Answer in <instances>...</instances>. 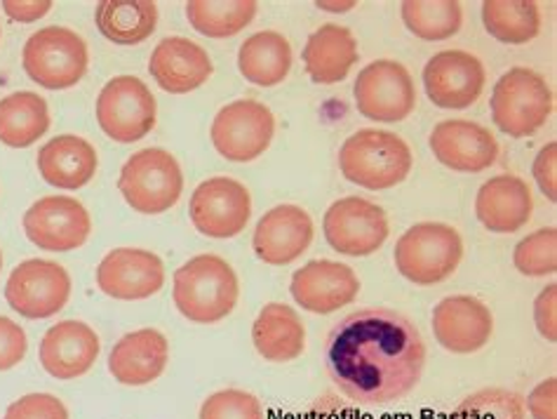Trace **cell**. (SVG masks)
I'll use <instances>...</instances> for the list:
<instances>
[{"mask_svg": "<svg viewBox=\"0 0 557 419\" xmlns=\"http://www.w3.org/2000/svg\"><path fill=\"white\" fill-rule=\"evenodd\" d=\"M426 344L407 316L362 309L336 323L325 342V368L339 392L360 406H388L419 384Z\"/></svg>", "mask_w": 557, "mask_h": 419, "instance_id": "obj_1", "label": "cell"}, {"mask_svg": "<svg viewBox=\"0 0 557 419\" xmlns=\"http://www.w3.org/2000/svg\"><path fill=\"white\" fill-rule=\"evenodd\" d=\"M236 271L219 255H198L174 273V305L188 321L210 325L222 321L238 305Z\"/></svg>", "mask_w": 557, "mask_h": 419, "instance_id": "obj_2", "label": "cell"}, {"mask_svg": "<svg viewBox=\"0 0 557 419\" xmlns=\"http://www.w3.org/2000/svg\"><path fill=\"white\" fill-rule=\"evenodd\" d=\"M342 175L362 189L384 192L407 180L412 151L403 137L388 130H358L339 151Z\"/></svg>", "mask_w": 557, "mask_h": 419, "instance_id": "obj_3", "label": "cell"}, {"mask_svg": "<svg viewBox=\"0 0 557 419\" xmlns=\"http://www.w3.org/2000/svg\"><path fill=\"white\" fill-rule=\"evenodd\" d=\"M463 257L459 231L440 222H421L407 229L395 245V269L417 285L449 279Z\"/></svg>", "mask_w": 557, "mask_h": 419, "instance_id": "obj_4", "label": "cell"}, {"mask_svg": "<svg viewBox=\"0 0 557 419\" xmlns=\"http://www.w3.org/2000/svg\"><path fill=\"white\" fill-rule=\"evenodd\" d=\"M90 54L73 28L46 26L26 40L22 64L26 76L46 90H66L81 83Z\"/></svg>", "mask_w": 557, "mask_h": 419, "instance_id": "obj_5", "label": "cell"}, {"mask_svg": "<svg viewBox=\"0 0 557 419\" xmlns=\"http://www.w3.org/2000/svg\"><path fill=\"white\" fill-rule=\"evenodd\" d=\"M125 204L141 214H160L177 204L184 192L182 168L165 149H144L129 156L119 180Z\"/></svg>", "mask_w": 557, "mask_h": 419, "instance_id": "obj_6", "label": "cell"}, {"mask_svg": "<svg viewBox=\"0 0 557 419\" xmlns=\"http://www.w3.org/2000/svg\"><path fill=\"white\" fill-rule=\"evenodd\" d=\"M553 93L536 71L516 66L496 81L492 119L508 137H530L548 121Z\"/></svg>", "mask_w": 557, "mask_h": 419, "instance_id": "obj_7", "label": "cell"}, {"mask_svg": "<svg viewBox=\"0 0 557 419\" xmlns=\"http://www.w3.org/2000/svg\"><path fill=\"white\" fill-rule=\"evenodd\" d=\"M156 97L137 76H119L104 85L97 99V121L121 144L139 141L156 127Z\"/></svg>", "mask_w": 557, "mask_h": 419, "instance_id": "obj_8", "label": "cell"}, {"mask_svg": "<svg viewBox=\"0 0 557 419\" xmlns=\"http://www.w3.org/2000/svg\"><path fill=\"white\" fill-rule=\"evenodd\" d=\"M356 107L364 119L376 123L405 121L417 107V88L409 71L393 60L364 66L354 85Z\"/></svg>", "mask_w": 557, "mask_h": 419, "instance_id": "obj_9", "label": "cell"}, {"mask_svg": "<svg viewBox=\"0 0 557 419\" xmlns=\"http://www.w3.org/2000/svg\"><path fill=\"white\" fill-rule=\"evenodd\" d=\"M71 297L69 271L48 259H26L14 267L8 285L5 299L12 311L24 318H50L60 313Z\"/></svg>", "mask_w": 557, "mask_h": 419, "instance_id": "obj_10", "label": "cell"}, {"mask_svg": "<svg viewBox=\"0 0 557 419\" xmlns=\"http://www.w3.org/2000/svg\"><path fill=\"white\" fill-rule=\"evenodd\" d=\"M275 133V119L269 107L255 99H238L216 113L212 144L226 161L249 163L269 149Z\"/></svg>", "mask_w": 557, "mask_h": 419, "instance_id": "obj_11", "label": "cell"}, {"mask_svg": "<svg viewBox=\"0 0 557 419\" xmlns=\"http://www.w3.org/2000/svg\"><path fill=\"white\" fill-rule=\"evenodd\" d=\"M322 226L330 248L346 257H368L388 238L386 212L372 200L358 196L332 204Z\"/></svg>", "mask_w": 557, "mask_h": 419, "instance_id": "obj_12", "label": "cell"}, {"mask_svg": "<svg viewBox=\"0 0 557 419\" xmlns=\"http://www.w3.org/2000/svg\"><path fill=\"white\" fill-rule=\"evenodd\" d=\"M24 231L40 250L69 252L90 238L92 220L81 200L71 196H46L26 210Z\"/></svg>", "mask_w": 557, "mask_h": 419, "instance_id": "obj_13", "label": "cell"}, {"mask_svg": "<svg viewBox=\"0 0 557 419\" xmlns=\"http://www.w3.org/2000/svg\"><path fill=\"white\" fill-rule=\"evenodd\" d=\"M190 222L202 236L233 238L252 217V198L238 180L212 177L190 196Z\"/></svg>", "mask_w": 557, "mask_h": 419, "instance_id": "obj_14", "label": "cell"}, {"mask_svg": "<svg viewBox=\"0 0 557 419\" xmlns=\"http://www.w3.org/2000/svg\"><path fill=\"white\" fill-rule=\"evenodd\" d=\"M485 66L475 54L463 50L437 52L423 66V88L440 109L473 107L485 90Z\"/></svg>", "mask_w": 557, "mask_h": 419, "instance_id": "obj_15", "label": "cell"}, {"mask_svg": "<svg viewBox=\"0 0 557 419\" xmlns=\"http://www.w3.org/2000/svg\"><path fill=\"white\" fill-rule=\"evenodd\" d=\"M165 283V267L151 250L119 248L109 252L97 269L99 291L113 299H146Z\"/></svg>", "mask_w": 557, "mask_h": 419, "instance_id": "obj_16", "label": "cell"}, {"mask_svg": "<svg viewBox=\"0 0 557 419\" xmlns=\"http://www.w3.org/2000/svg\"><path fill=\"white\" fill-rule=\"evenodd\" d=\"M292 297L311 313H334L360 293L356 271L332 259H313L292 276Z\"/></svg>", "mask_w": 557, "mask_h": 419, "instance_id": "obj_17", "label": "cell"}, {"mask_svg": "<svg viewBox=\"0 0 557 419\" xmlns=\"http://www.w3.org/2000/svg\"><path fill=\"white\" fill-rule=\"evenodd\" d=\"M494 332L492 311L471 295L445 297L433 309V335L451 354H475Z\"/></svg>", "mask_w": 557, "mask_h": 419, "instance_id": "obj_18", "label": "cell"}, {"mask_svg": "<svg viewBox=\"0 0 557 419\" xmlns=\"http://www.w3.org/2000/svg\"><path fill=\"white\" fill-rule=\"evenodd\" d=\"M313 241V222L299 206H277L255 229V255L263 264L285 267L299 259Z\"/></svg>", "mask_w": 557, "mask_h": 419, "instance_id": "obj_19", "label": "cell"}, {"mask_svg": "<svg viewBox=\"0 0 557 419\" xmlns=\"http://www.w3.org/2000/svg\"><path fill=\"white\" fill-rule=\"evenodd\" d=\"M431 151L454 172H482L496 163L498 144L480 123L454 119L433 127Z\"/></svg>", "mask_w": 557, "mask_h": 419, "instance_id": "obj_20", "label": "cell"}, {"mask_svg": "<svg viewBox=\"0 0 557 419\" xmlns=\"http://www.w3.org/2000/svg\"><path fill=\"white\" fill-rule=\"evenodd\" d=\"M97 332L83 321L52 325L40 342V363L54 380H76L95 366L99 356Z\"/></svg>", "mask_w": 557, "mask_h": 419, "instance_id": "obj_21", "label": "cell"}, {"mask_svg": "<svg viewBox=\"0 0 557 419\" xmlns=\"http://www.w3.org/2000/svg\"><path fill=\"white\" fill-rule=\"evenodd\" d=\"M212 69L210 54L198 42L182 36L160 40L149 62L153 81L170 95L198 90L212 76Z\"/></svg>", "mask_w": 557, "mask_h": 419, "instance_id": "obj_22", "label": "cell"}, {"mask_svg": "<svg viewBox=\"0 0 557 419\" xmlns=\"http://www.w3.org/2000/svg\"><path fill=\"white\" fill-rule=\"evenodd\" d=\"M170 344L160 330L129 332L109 354V372L125 386H144L165 372Z\"/></svg>", "mask_w": 557, "mask_h": 419, "instance_id": "obj_23", "label": "cell"}, {"mask_svg": "<svg viewBox=\"0 0 557 419\" xmlns=\"http://www.w3.org/2000/svg\"><path fill=\"white\" fill-rule=\"evenodd\" d=\"M534 200L524 180L516 175H498L480 186L475 214L482 226L494 234H516L532 220Z\"/></svg>", "mask_w": 557, "mask_h": 419, "instance_id": "obj_24", "label": "cell"}, {"mask_svg": "<svg viewBox=\"0 0 557 419\" xmlns=\"http://www.w3.org/2000/svg\"><path fill=\"white\" fill-rule=\"evenodd\" d=\"M97 151L87 139L62 135L50 139L38 151V170L50 186L64 192H76L95 177Z\"/></svg>", "mask_w": 557, "mask_h": 419, "instance_id": "obj_25", "label": "cell"}, {"mask_svg": "<svg viewBox=\"0 0 557 419\" xmlns=\"http://www.w3.org/2000/svg\"><path fill=\"white\" fill-rule=\"evenodd\" d=\"M358 62V42L350 28L325 24L313 32L304 46V64L313 83H342Z\"/></svg>", "mask_w": 557, "mask_h": 419, "instance_id": "obj_26", "label": "cell"}, {"mask_svg": "<svg viewBox=\"0 0 557 419\" xmlns=\"http://www.w3.org/2000/svg\"><path fill=\"white\" fill-rule=\"evenodd\" d=\"M252 342L261 358L271 363H289L306 349V328L295 309L271 301L257 316Z\"/></svg>", "mask_w": 557, "mask_h": 419, "instance_id": "obj_27", "label": "cell"}, {"mask_svg": "<svg viewBox=\"0 0 557 419\" xmlns=\"http://www.w3.org/2000/svg\"><path fill=\"white\" fill-rule=\"evenodd\" d=\"M238 69L252 85L273 88L283 83L292 69L289 40L277 32H259L249 36L238 50Z\"/></svg>", "mask_w": 557, "mask_h": 419, "instance_id": "obj_28", "label": "cell"}, {"mask_svg": "<svg viewBox=\"0 0 557 419\" xmlns=\"http://www.w3.org/2000/svg\"><path fill=\"white\" fill-rule=\"evenodd\" d=\"M95 22L101 36L119 46H139L158 26V5L151 0H104Z\"/></svg>", "mask_w": 557, "mask_h": 419, "instance_id": "obj_29", "label": "cell"}, {"mask_svg": "<svg viewBox=\"0 0 557 419\" xmlns=\"http://www.w3.org/2000/svg\"><path fill=\"white\" fill-rule=\"evenodd\" d=\"M50 127L48 102L36 93H14L0 99V141L12 149L36 144Z\"/></svg>", "mask_w": 557, "mask_h": 419, "instance_id": "obj_30", "label": "cell"}, {"mask_svg": "<svg viewBox=\"0 0 557 419\" xmlns=\"http://www.w3.org/2000/svg\"><path fill=\"white\" fill-rule=\"evenodd\" d=\"M482 22L498 42L522 46L541 32V12L534 0H485Z\"/></svg>", "mask_w": 557, "mask_h": 419, "instance_id": "obj_31", "label": "cell"}, {"mask_svg": "<svg viewBox=\"0 0 557 419\" xmlns=\"http://www.w3.org/2000/svg\"><path fill=\"white\" fill-rule=\"evenodd\" d=\"M259 3L255 0H233V3H216V0H190L186 3V17L198 34L208 38H228L240 34L252 24Z\"/></svg>", "mask_w": 557, "mask_h": 419, "instance_id": "obj_32", "label": "cell"}, {"mask_svg": "<svg viewBox=\"0 0 557 419\" xmlns=\"http://www.w3.org/2000/svg\"><path fill=\"white\" fill-rule=\"evenodd\" d=\"M403 22L421 40H447L459 34L463 12L457 0H407L403 3Z\"/></svg>", "mask_w": 557, "mask_h": 419, "instance_id": "obj_33", "label": "cell"}, {"mask_svg": "<svg viewBox=\"0 0 557 419\" xmlns=\"http://www.w3.org/2000/svg\"><path fill=\"white\" fill-rule=\"evenodd\" d=\"M524 398L502 386H487L466 396L449 419H524Z\"/></svg>", "mask_w": 557, "mask_h": 419, "instance_id": "obj_34", "label": "cell"}, {"mask_svg": "<svg viewBox=\"0 0 557 419\" xmlns=\"http://www.w3.org/2000/svg\"><path fill=\"white\" fill-rule=\"evenodd\" d=\"M516 269L524 276H555L557 273V229H539L518 243L512 255Z\"/></svg>", "mask_w": 557, "mask_h": 419, "instance_id": "obj_35", "label": "cell"}, {"mask_svg": "<svg viewBox=\"0 0 557 419\" xmlns=\"http://www.w3.org/2000/svg\"><path fill=\"white\" fill-rule=\"evenodd\" d=\"M200 419H263V408L243 389H224L202 403Z\"/></svg>", "mask_w": 557, "mask_h": 419, "instance_id": "obj_36", "label": "cell"}, {"mask_svg": "<svg viewBox=\"0 0 557 419\" xmlns=\"http://www.w3.org/2000/svg\"><path fill=\"white\" fill-rule=\"evenodd\" d=\"M3 419H69V410L52 394H28L14 400Z\"/></svg>", "mask_w": 557, "mask_h": 419, "instance_id": "obj_37", "label": "cell"}, {"mask_svg": "<svg viewBox=\"0 0 557 419\" xmlns=\"http://www.w3.org/2000/svg\"><path fill=\"white\" fill-rule=\"evenodd\" d=\"M28 349L26 332L8 316H0V372L20 366Z\"/></svg>", "mask_w": 557, "mask_h": 419, "instance_id": "obj_38", "label": "cell"}, {"mask_svg": "<svg viewBox=\"0 0 557 419\" xmlns=\"http://www.w3.org/2000/svg\"><path fill=\"white\" fill-rule=\"evenodd\" d=\"M301 419H360V415L336 394H322L311 403V408L301 415Z\"/></svg>", "mask_w": 557, "mask_h": 419, "instance_id": "obj_39", "label": "cell"}, {"mask_svg": "<svg viewBox=\"0 0 557 419\" xmlns=\"http://www.w3.org/2000/svg\"><path fill=\"white\" fill-rule=\"evenodd\" d=\"M557 144L550 141L548 147L541 149L534 161V177L539 182V189L544 192V196L555 204L557 200V186H555V175H557Z\"/></svg>", "mask_w": 557, "mask_h": 419, "instance_id": "obj_40", "label": "cell"}, {"mask_svg": "<svg viewBox=\"0 0 557 419\" xmlns=\"http://www.w3.org/2000/svg\"><path fill=\"white\" fill-rule=\"evenodd\" d=\"M555 299H557V285L550 283L546 291H541V295L534 301V321L541 335H544L548 342L557 340V321H555Z\"/></svg>", "mask_w": 557, "mask_h": 419, "instance_id": "obj_41", "label": "cell"}, {"mask_svg": "<svg viewBox=\"0 0 557 419\" xmlns=\"http://www.w3.org/2000/svg\"><path fill=\"white\" fill-rule=\"evenodd\" d=\"M557 380L548 378L532 389L527 406L534 419H557Z\"/></svg>", "mask_w": 557, "mask_h": 419, "instance_id": "obj_42", "label": "cell"}, {"mask_svg": "<svg viewBox=\"0 0 557 419\" xmlns=\"http://www.w3.org/2000/svg\"><path fill=\"white\" fill-rule=\"evenodd\" d=\"M3 10L8 12V17L14 22H36L52 10L50 0H32V3H17V0H5Z\"/></svg>", "mask_w": 557, "mask_h": 419, "instance_id": "obj_43", "label": "cell"}, {"mask_svg": "<svg viewBox=\"0 0 557 419\" xmlns=\"http://www.w3.org/2000/svg\"><path fill=\"white\" fill-rule=\"evenodd\" d=\"M318 5L322 10H350L356 3H339V5H336V3H318Z\"/></svg>", "mask_w": 557, "mask_h": 419, "instance_id": "obj_44", "label": "cell"}, {"mask_svg": "<svg viewBox=\"0 0 557 419\" xmlns=\"http://www.w3.org/2000/svg\"><path fill=\"white\" fill-rule=\"evenodd\" d=\"M0 269H3V252H0Z\"/></svg>", "mask_w": 557, "mask_h": 419, "instance_id": "obj_45", "label": "cell"}]
</instances>
